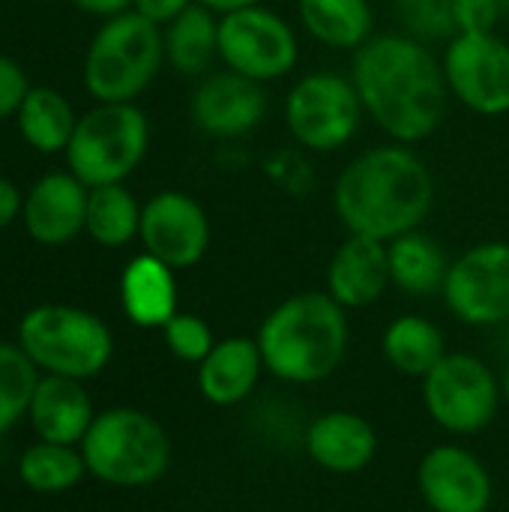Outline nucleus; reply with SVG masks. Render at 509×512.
Returning a JSON list of instances; mask_svg holds the SVG:
<instances>
[{"label":"nucleus","mask_w":509,"mask_h":512,"mask_svg":"<svg viewBox=\"0 0 509 512\" xmlns=\"http://www.w3.org/2000/svg\"><path fill=\"white\" fill-rule=\"evenodd\" d=\"M351 81L366 117L396 144L426 141L447 114L450 87L441 57L402 30L372 36L357 48Z\"/></svg>","instance_id":"1"},{"label":"nucleus","mask_w":509,"mask_h":512,"mask_svg":"<svg viewBox=\"0 0 509 512\" xmlns=\"http://www.w3.org/2000/svg\"><path fill=\"white\" fill-rule=\"evenodd\" d=\"M435 204V174L408 144L354 156L333 183V210L348 234L390 243L417 231Z\"/></svg>","instance_id":"2"},{"label":"nucleus","mask_w":509,"mask_h":512,"mask_svg":"<svg viewBox=\"0 0 509 512\" xmlns=\"http://www.w3.org/2000/svg\"><path fill=\"white\" fill-rule=\"evenodd\" d=\"M348 309L327 291H303L282 300L258 327L264 369L285 384L330 378L348 351Z\"/></svg>","instance_id":"3"},{"label":"nucleus","mask_w":509,"mask_h":512,"mask_svg":"<svg viewBox=\"0 0 509 512\" xmlns=\"http://www.w3.org/2000/svg\"><path fill=\"white\" fill-rule=\"evenodd\" d=\"M165 63L162 27L135 9L105 18L84 54V87L96 102H135Z\"/></svg>","instance_id":"4"},{"label":"nucleus","mask_w":509,"mask_h":512,"mask_svg":"<svg viewBox=\"0 0 509 512\" xmlns=\"http://www.w3.org/2000/svg\"><path fill=\"white\" fill-rule=\"evenodd\" d=\"M78 447L87 474L117 489L153 486L171 465V441L165 429L138 408L96 414Z\"/></svg>","instance_id":"5"},{"label":"nucleus","mask_w":509,"mask_h":512,"mask_svg":"<svg viewBox=\"0 0 509 512\" xmlns=\"http://www.w3.org/2000/svg\"><path fill=\"white\" fill-rule=\"evenodd\" d=\"M18 345L45 375L75 381L96 378L114 357V336L108 324L78 306L42 303L18 324Z\"/></svg>","instance_id":"6"},{"label":"nucleus","mask_w":509,"mask_h":512,"mask_svg":"<svg viewBox=\"0 0 509 512\" xmlns=\"http://www.w3.org/2000/svg\"><path fill=\"white\" fill-rule=\"evenodd\" d=\"M150 147V120L135 102H96L78 117L66 168L87 186L126 183Z\"/></svg>","instance_id":"7"},{"label":"nucleus","mask_w":509,"mask_h":512,"mask_svg":"<svg viewBox=\"0 0 509 512\" xmlns=\"http://www.w3.org/2000/svg\"><path fill=\"white\" fill-rule=\"evenodd\" d=\"M363 102L351 75L333 69L306 72L285 96V126L309 153H336L348 147L363 126Z\"/></svg>","instance_id":"8"},{"label":"nucleus","mask_w":509,"mask_h":512,"mask_svg":"<svg viewBox=\"0 0 509 512\" xmlns=\"http://www.w3.org/2000/svg\"><path fill=\"white\" fill-rule=\"evenodd\" d=\"M300 60L297 30L285 15L258 3L219 15V63L258 84L279 81Z\"/></svg>","instance_id":"9"},{"label":"nucleus","mask_w":509,"mask_h":512,"mask_svg":"<svg viewBox=\"0 0 509 512\" xmlns=\"http://www.w3.org/2000/svg\"><path fill=\"white\" fill-rule=\"evenodd\" d=\"M504 393L495 372L474 354H447L423 378V405L435 426L453 435L483 432L501 405Z\"/></svg>","instance_id":"10"},{"label":"nucleus","mask_w":509,"mask_h":512,"mask_svg":"<svg viewBox=\"0 0 509 512\" xmlns=\"http://www.w3.org/2000/svg\"><path fill=\"white\" fill-rule=\"evenodd\" d=\"M450 96L480 117L509 114V42L498 33H456L441 54Z\"/></svg>","instance_id":"11"},{"label":"nucleus","mask_w":509,"mask_h":512,"mask_svg":"<svg viewBox=\"0 0 509 512\" xmlns=\"http://www.w3.org/2000/svg\"><path fill=\"white\" fill-rule=\"evenodd\" d=\"M447 309L468 327L509 321V243L486 240L450 261L444 282Z\"/></svg>","instance_id":"12"},{"label":"nucleus","mask_w":509,"mask_h":512,"mask_svg":"<svg viewBox=\"0 0 509 512\" xmlns=\"http://www.w3.org/2000/svg\"><path fill=\"white\" fill-rule=\"evenodd\" d=\"M138 240L147 255L171 270H189L201 264L210 249L207 210L180 189H162L141 207Z\"/></svg>","instance_id":"13"},{"label":"nucleus","mask_w":509,"mask_h":512,"mask_svg":"<svg viewBox=\"0 0 509 512\" xmlns=\"http://www.w3.org/2000/svg\"><path fill=\"white\" fill-rule=\"evenodd\" d=\"M267 108L270 99L264 84L225 66L201 75L189 99V117L195 129L219 141L252 135L264 123Z\"/></svg>","instance_id":"14"},{"label":"nucleus","mask_w":509,"mask_h":512,"mask_svg":"<svg viewBox=\"0 0 509 512\" xmlns=\"http://www.w3.org/2000/svg\"><path fill=\"white\" fill-rule=\"evenodd\" d=\"M417 486L432 512H489L495 495L486 465L456 444L432 447L423 456Z\"/></svg>","instance_id":"15"},{"label":"nucleus","mask_w":509,"mask_h":512,"mask_svg":"<svg viewBox=\"0 0 509 512\" xmlns=\"http://www.w3.org/2000/svg\"><path fill=\"white\" fill-rule=\"evenodd\" d=\"M87 186L72 171H48L27 192L21 204V222L33 243L66 246L84 231Z\"/></svg>","instance_id":"16"},{"label":"nucleus","mask_w":509,"mask_h":512,"mask_svg":"<svg viewBox=\"0 0 509 512\" xmlns=\"http://www.w3.org/2000/svg\"><path fill=\"white\" fill-rule=\"evenodd\" d=\"M387 285H393L387 243L348 234L327 264V294L342 309H366L384 297Z\"/></svg>","instance_id":"17"},{"label":"nucleus","mask_w":509,"mask_h":512,"mask_svg":"<svg viewBox=\"0 0 509 512\" xmlns=\"http://www.w3.org/2000/svg\"><path fill=\"white\" fill-rule=\"evenodd\" d=\"M93 402L84 390V381L63 378V375H42L30 408L27 420L39 441L51 444H81L90 423H93Z\"/></svg>","instance_id":"18"},{"label":"nucleus","mask_w":509,"mask_h":512,"mask_svg":"<svg viewBox=\"0 0 509 512\" xmlns=\"http://www.w3.org/2000/svg\"><path fill=\"white\" fill-rule=\"evenodd\" d=\"M306 450L330 474H360L378 453V435L354 411H327L306 432Z\"/></svg>","instance_id":"19"},{"label":"nucleus","mask_w":509,"mask_h":512,"mask_svg":"<svg viewBox=\"0 0 509 512\" xmlns=\"http://www.w3.org/2000/svg\"><path fill=\"white\" fill-rule=\"evenodd\" d=\"M264 372V357L258 339L228 336L213 345V351L198 363V390L210 405L231 408L252 396Z\"/></svg>","instance_id":"20"},{"label":"nucleus","mask_w":509,"mask_h":512,"mask_svg":"<svg viewBox=\"0 0 509 512\" xmlns=\"http://www.w3.org/2000/svg\"><path fill=\"white\" fill-rule=\"evenodd\" d=\"M177 270L159 258L141 252L120 276V303L132 324L144 330H162L177 315Z\"/></svg>","instance_id":"21"},{"label":"nucleus","mask_w":509,"mask_h":512,"mask_svg":"<svg viewBox=\"0 0 509 512\" xmlns=\"http://www.w3.org/2000/svg\"><path fill=\"white\" fill-rule=\"evenodd\" d=\"M297 18L318 45L333 51H357L375 36L369 0H297Z\"/></svg>","instance_id":"22"},{"label":"nucleus","mask_w":509,"mask_h":512,"mask_svg":"<svg viewBox=\"0 0 509 512\" xmlns=\"http://www.w3.org/2000/svg\"><path fill=\"white\" fill-rule=\"evenodd\" d=\"M162 39L165 63L186 78H201L213 72V63L219 60V15L204 3H192L162 27Z\"/></svg>","instance_id":"23"},{"label":"nucleus","mask_w":509,"mask_h":512,"mask_svg":"<svg viewBox=\"0 0 509 512\" xmlns=\"http://www.w3.org/2000/svg\"><path fill=\"white\" fill-rule=\"evenodd\" d=\"M18 132L24 138V144L42 156H54V153H66L78 114L72 111L69 99L45 84H30L18 114H15Z\"/></svg>","instance_id":"24"},{"label":"nucleus","mask_w":509,"mask_h":512,"mask_svg":"<svg viewBox=\"0 0 509 512\" xmlns=\"http://www.w3.org/2000/svg\"><path fill=\"white\" fill-rule=\"evenodd\" d=\"M390 255V279L399 291L411 297H426L435 291H444L450 261L435 237L417 231H408L387 243Z\"/></svg>","instance_id":"25"},{"label":"nucleus","mask_w":509,"mask_h":512,"mask_svg":"<svg viewBox=\"0 0 509 512\" xmlns=\"http://www.w3.org/2000/svg\"><path fill=\"white\" fill-rule=\"evenodd\" d=\"M387 363L408 378H426L444 357V333L423 315H399L381 339Z\"/></svg>","instance_id":"26"},{"label":"nucleus","mask_w":509,"mask_h":512,"mask_svg":"<svg viewBox=\"0 0 509 512\" xmlns=\"http://www.w3.org/2000/svg\"><path fill=\"white\" fill-rule=\"evenodd\" d=\"M141 207L144 204H138V198L126 189V183L93 186L87 192L84 231L93 243L105 249H123L141 231Z\"/></svg>","instance_id":"27"},{"label":"nucleus","mask_w":509,"mask_h":512,"mask_svg":"<svg viewBox=\"0 0 509 512\" xmlns=\"http://www.w3.org/2000/svg\"><path fill=\"white\" fill-rule=\"evenodd\" d=\"M87 474L81 447L75 450L72 444H51L39 441L21 453L18 462V477L27 489L39 495H60L75 489Z\"/></svg>","instance_id":"28"},{"label":"nucleus","mask_w":509,"mask_h":512,"mask_svg":"<svg viewBox=\"0 0 509 512\" xmlns=\"http://www.w3.org/2000/svg\"><path fill=\"white\" fill-rule=\"evenodd\" d=\"M36 363L15 342H0V438L27 417L33 390L39 384Z\"/></svg>","instance_id":"29"},{"label":"nucleus","mask_w":509,"mask_h":512,"mask_svg":"<svg viewBox=\"0 0 509 512\" xmlns=\"http://www.w3.org/2000/svg\"><path fill=\"white\" fill-rule=\"evenodd\" d=\"M399 30L435 45L456 36V0H393Z\"/></svg>","instance_id":"30"},{"label":"nucleus","mask_w":509,"mask_h":512,"mask_svg":"<svg viewBox=\"0 0 509 512\" xmlns=\"http://www.w3.org/2000/svg\"><path fill=\"white\" fill-rule=\"evenodd\" d=\"M162 336H165L168 351H171L177 360L195 363V366H198V363L213 351V345H216L210 324H207L204 318H198V315H189V312H177V315L162 327Z\"/></svg>","instance_id":"31"},{"label":"nucleus","mask_w":509,"mask_h":512,"mask_svg":"<svg viewBox=\"0 0 509 512\" xmlns=\"http://www.w3.org/2000/svg\"><path fill=\"white\" fill-rule=\"evenodd\" d=\"M504 15L501 0H456V33H495Z\"/></svg>","instance_id":"32"},{"label":"nucleus","mask_w":509,"mask_h":512,"mask_svg":"<svg viewBox=\"0 0 509 512\" xmlns=\"http://www.w3.org/2000/svg\"><path fill=\"white\" fill-rule=\"evenodd\" d=\"M27 90H30V81H27L24 66L15 57L0 54V123L18 114Z\"/></svg>","instance_id":"33"},{"label":"nucleus","mask_w":509,"mask_h":512,"mask_svg":"<svg viewBox=\"0 0 509 512\" xmlns=\"http://www.w3.org/2000/svg\"><path fill=\"white\" fill-rule=\"evenodd\" d=\"M192 3H198V0H135L132 9H135L138 15L150 18L153 24L165 27V24H171L177 15H183Z\"/></svg>","instance_id":"34"},{"label":"nucleus","mask_w":509,"mask_h":512,"mask_svg":"<svg viewBox=\"0 0 509 512\" xmlns=\"http://www.w3.org/2000/svg\"><path fill=\"white\" fill-rule=\"evenodd\" d=\"M21 204H24V192L12 180L0 177V231L9 228L15 219H21Z\"/></svg>","instance_id":"35"},{"label":"nucleus","mask_w":509,"mask_h":512,"mask_svg":"<svg viewBox=\"0 0 509 512\" xmlns=\"http://www.w3.org/2000/svg\"><path fill=\"white\" fill-rule=\"evenodd\" d=\"M78 12L93 15V18H114L120 12H129L135 6V0H69Z\"/></svg>","instance_id":"36"},{"label":"nucleus","mask_w":509,"mask_h":512,"mask_svg":"<svg viewBox=\"0 0 509 512\" xmlns=\"http://www.w3.org/2000/svg\"><path fill=\"white\" fill-rule=\"evenodd\" d=\"M198 3H204L216 15H225V12H234V9H243V6H258L264 0H198Z\"/></svg>","instance_id":"37"},{"label":"nucleus","mask_w":509,"mask_h":512,"mask_svg":"<svg viewBox=\"0 0 509 512\" xmlns=\"http://www.w3.org/2000/svg\"><path fill=\"white\" fill-rule=\"evenodd\" d=\"M501 393H504V399L509 402V366L507 372H504V381H501Z\"/></svg>","instance_id":"38"},{"label":"nucleus","mask_w":509,"mask_h":512,"mask_svg":"<svg viewBox=\"0 0 509 512\" xmlns=\"http://www.w3.org/2000/svg\"><path fill=\"white\" fill-rule=\"evenodd\" d=\"M501 3H504V12H507V15H509V0H501Z\"/></svg>","instance_id":"39"}]
</instances>
